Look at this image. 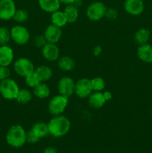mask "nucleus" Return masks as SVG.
Instances as JSON below:
<instances>
[{"label": "nucleus", "mask_w": 152, "mask_h": 153, "mask_svg": "<svg viewBox=\"0 0 152 153\" xmlns=\"http://www.w3.org/2000/svg\"><path fill=\"white\" fill-rule=\"evenodd\" d=\"M69 103V98L66 97L58 94L54 96L49 102L48 111L50 114L53 116L61 115L63 114Z\"/></svg>", "instance_id": "4"}, {"label": "nucleus", "mask_w": 152, "mask_h": 153, "mask_svg": "<svg viewBox=\"0 0 152 153\" xmlns=\"http://www.w3.org/2000/svg\"><path fill=\"white\" fill-rule=\"evenodd\" d=\"M61 2V4H74L75 1L76 0H60Z\"/></svg>", "instance_id": "37"}, {"label": "nucleus", "mask_w": 152, "mask_h": 153, "mask_svg": "<svg viewBox=\"0 0 152 153\" xmlns=\"http://www.w3.org/2000/svg\"><path fill=\"white\" fill-rule=\"evenodd\" d=\"M28 11L25 9L19 8L16 9V12H15L14 15L13 16V19L18 24L25 23L27 20L28 19Z\"/></svg>", "instance_id": "26"}, {"label": "nucleus", "mask_w": 152, "mask_h": 153, "mask_svg": "<svg viewBox=\"0 0 152 153\" xmlns=\"http://www.w3.org/2000/svg\"><path fill=\"white\" fill-rule=\"evenodd\" d=\"M93 92L91 79L88 78H81L75 82V94L80 99H86L89 97Z\"/></svg>", "instance_id": "8"}, {"label": "nucleus", "mask_w": 152, "mask_h": 153, "mask_svg": "<svg viewBox=\"0 0 152 153\" xmlns=\"http://www.w3.org/2000/svg\"><path fill=\"white\" fill-rule=\"evenodd\" d=\"M13 70L18 76L25 78L28 74L35 70L32 61L25 57H20L13 62Z\"/></svg>", "instance_id": "6"}, {"label": "nucleus", "mask_w": 152, "mask_h": 153, "mask_svg": "<svg viewBox=\"0 0 152 153\" xmlns=\"http://www.w3.org/2000/svg\"><path fill=\"white\" fill-rule=\"evenodd\" d=\"M63 13L65 14L68 23H75L78 19V7L75 5L74 4H66L63 10Z\"/></svg>", "instance_id": "19"}, {"label": "nucleus", "mask_w": 152, "mask_h": 153, "mask_svg": "<svg viewBox=\"0 0 152 153\" xmlns=\"http://www.w3.org/2000/svg\"><path fill=\"white\" fill-rule=\"evenodd\" d=\"M38 4L43 11L52 13L59 10L61 2L60 0H38Z\"/></svg>", "instance_id": "17"}, {"label": "nucleus", "mask_w": 152, "mask_h": 153, "mask_svg": "<svg viewBox=\"0 0 152 153\" xmlns=\"http://www.w3.org/2000/svg\"><path fill=\"white\" fill-rule=\"evenodd\" d=\"M103 95H104V99H105L106 102L110 101V100L113 98V94H112V93L110 92V91H104V92L103 93Z\"/></svg>", "instance_id": "35"}, {"label": "nucleus", "mask_w": 152, "mask_h": 153, "mask_svg": "<svg viewBox=\"0 0 152 153\" xmlns=\"http://www.w3.org/2000/svg\"><path fill=\"white\" fill-rule=\"evenodd\" d=\"M47 124L49 134L55 137H63L69 131L71 128L69 119L63 114L54 116Z\"/></svg>", "instance_id": "1"}, {"label": "nucleus", "mask_w": 152, "mask_h": 153, "mask_svg": "<svg viewBox=\"0 0 152 153\" xmlns=\"http://www.w3.org/2000/svg\"><path fill=\"white\" fill-rule=\"evenodd\" d=\"M102 47H101L100 45H97V46H95V47L93 48V49H92V54H93L94 56L97 57V56H99V55H101V53H102Z\"/></svg>", "instance_id": "34"}, {"label": "nucleus", "mask_w": 152, "mask_h": 153, "mask_svg": "<svg viewBox=\"0 0 152 153\" xmlns=\"http://www.w3.org/2000/svg\"><path fill=\"white\" fill-rule=\"evenodd\" d=\"M16 9L13 0H0V19L4 21L13 19Z\"/></svg>", "instance_id": "10"}, {"label": "nucleus", "mask_w": 152, "mask_h": 153, "mask_svg": "<svg viewBox=\"0 0 152 153\" xmlns=\"http://www.w3.org/2000/svg\"><path fill=\"white\" fill-rule=\"evenodd\" d=\"M26 133L25 128L19 124L11 126L6 133V142L11 147H22L26 143Z\"/></svg>", "instance_id": "2"}, {"label": "nucleus", "mask_w": 152, "mask_h": 153, "mask_svg": "<svg viewBox=\"0 0 152 153\" xmlns=\"http://www.w3.org/2000/svg\"><path fill=\"white\" fill-rule=\"evenodd\" d=\"M137 55L139 59L144 63H152V45L148 43L139 45L137 49Z\"/></svg>", "instance_id": "15"}, {"label": "nucleus", "mask_w": 152, "mask_h": 153, "mask_svg": "<svg viewBox=\"0 0 152 153\" xmlns=\"http://www.w3.org/2000/svg\"><path fill=\"white\" fill-rule=\"evenodd\" d=\"M35 73L38 76L41 82H46L52 79L53 76V71L52 68L49 67V66L41 65L39 66L38 67L35 69Z\"/></svg>", "instance_id": "21"}, {"label": "nucleus", "mask_w": 152, "mask_h": 153, "mask_svg": "<svg viewBox=\"0 0 152 153\" xmlns=\"http://www.w3.org/2000/svg\"><path fill=\"white\" fill-rule=\"evenodd\" d=\"M11 40L19 46L25 45L30 40V32L28 28L21 24H17L10 28Z\"/></svg>", "instance_id": "5"}, {"label": "nucleus", "mask_w": 152, "mask_h": 153, "mask_svg": "<svg viewBox=\"0 0 152 153\" xmlns=\"http://www.w3.org/2000/svg\"><path fill=\"white\" fill-rule=\"evenodd\" d=\"M75 82L74 79L69 76H63L60 79L58 84V90L59 94L69 98L75 94Z\"/></svg>", "instance_id": "9"}, {"label": "nucleus", "mask_w": 152, "mask_h": 153, "mask_svg": "<svg viewBox=\"0 0 152 153\" xmlns=\"http://www.w3.org/2000/svg\"><path fill=\"white\" fill-rule=\"evenodd\" d=\"M33 43L36 47L38 49H42L47 43V41L43 34H37L34 37Z\"/></svg>", "instance_id": "30"}, {"label": "nucleus", "mask_w": 152, "mask_h": 153, "mask_svg": "<svg viewBox=\"0 0 152 153\" xmlns=\"http://www.w3.org/2000/svg\"><path fill=\"white\" fill-rule=\"evenodd\" d=\"M32 97L33 94L29 90L26 89V88H22V89H19L17 96H16V100L19 104L25 105L31 102Z\"/></svg>", "instance_id": "25"}, {"label": "nucleus", "mask_w": 152, "mask_h": 153, "mask_svg": "<svg viewBox=\"0 0 152 153\" xmlns=\"http://www.w3.org/2000/svg\"><path fill=\"white\" fill-rule=\"evenodd\" d=\"M92 90L93 91H104L106 86V82L103 78L100 76H96L91 79Z\"/></svg>", "instance_id": "29"}, {"label": "nucleus", "mask_w": 152, "mask_h": 153, "mask_svg": "<svg viewBox=\"0 0 152 153\" xmlns=\"http://www.w3.org/2000/svg\"><path fill=\"white\" fill-rule=\"evenodd\" d=\"M42 153H58V151H57V149L55 147L49 146V147L46 148Z\"/></svg>", "instance_id": "36"}, {"label": "nucleus", "mask_w": 152, "mask_h": 153, "mask_svg": "<svg viewBox=\"0 0 152 153\" xmlns=\"http://www.w3.org/2000/svg\"><path fill=\"white\" fill-rule=\"evenodd\" d=\"M118 16V11L113 7H109V8H107V10H106L105 16L104 17L107 18L109 20H114L117 18Z\"/></svg>", "instance_id": "32"}, {"label": "nucleus", "mask_w": 152, "mask_h": 153, "mask_svg": "<svg viewBox=\"0 0 152 153\" xmlns=\"http://www.w3.org/2000/svg\"><path fill=\"white\" fill-rule=\"evenodd\" d=\"M10 70L9 67L0 66V81L10 78Z\"/></svg>", "instance_id": "31"}, {"label": "nucleus", "mask_w": 152, "mask_h": 153, "mask_svg": "<svg viewBox=\"0 0 152 153\" xmlns=\"http://www.w3.org/2000/svg\"><path fill=\"white\" fill-rule=\"evenodd\" d=\"M19 89L17 82L11 78L0 82V95L5 100H16Z\"/></svg>", "instance_id": "3"}, {"label": "nucleus", "mask_w": 152, "mask_h": 153, "mask_svg": "<svg viewBox=\"0 0 152 153\" xmlns=\"http://www.w3.org/2000/svg\"><path fill=\"white\" fill-rule=\"evenodd\" d=\"M40 140V139L38 138V137H37V136L34 134V133L33 132V131H31V129H30L28 131H27V133H26V142H28V143H32V144H34V143H37V142H38Z\"/></svg>", "instance_id": "33"}, {"label": "nucleus", "mask_w": 152, "mask_h": 153, "mask_svg": "<svg viewBox=\"0 0 152 153\" xmlns=\"http://www.w3.org/2000/svg\"><path fill=\"white\" fill-rule=\"evenodd\" d=\"M62 29L60 27L56 26L53 24L48 25L44 30L43 35L47 43H57L60 41L62 37Z\"/></svg>", "instance_id": "13"}, {"label": "nucleus", "mask_w": 152, "mask_h": 153, "mask_svg": "<svg viewBox=\"0 0 152 153\" xmlns=\"http://www.w3.org/2000/svg\"><path fill=\"white\" fill-rule=\"evenodd\" d=\"M24 79H25V84H26L27 86L29 87V88H34L37 85H39V84L41 82L40 79H39L38 76H37V73H35V71L32 72L31 73L28 74V76H25Z\"/></svg>", "instance_id": "28"}, {"label": "nucleus", "mask_w": 152, "mask_h": 153, "mask_svg": "<svg viewBox=\"0 0 152 153\" xmlns=\"http://www.w3.org/2000/svg\"><path fill=\"white\" fill-rule=\"evenodd\" d=\"M42 50V55L46 61L54 62L59 59L60 58V49L57 43H47L43 48Z\"/></svg>", "instance_id": "12"}, {"label": "nucleus", "mask_w": 152, "mask_h": 153, "mask_svg": "<svg viewBox=\"0 0 152 153\" xmlns=\"http://www.w3.org/2000/svg\"><path fill=\"white\" fill-rule=\"evenodd\" d=\"M123 7L128 14L139 16L144 11L145 4L142 0H125Z\"/></svg>", "instance_id": "11"}, {"label": "nucleus", "mask_w": 152, "mask_h": 153, "mask_svg": "<svg viewBox=\"0 0 152 153\" xmlns=\"http://www.w3.org/2000/svg\"><path fill=\"white\" fill-rule=\"evenodd\" d=\"M0 97H1V95H0Z\"/></svg>", "instance_id": "38"}, {"label": "nucleus", "mask_w": 152, "mask_h": 153, "mask_svg": "<svg viewBox=\"0 0 152 153\" xmlns=\"http://www.w3.org/2000/svg\"><path fill=\"white\" fill-rule=\"evenodd\" d=\"M58 66L63 72H72L76 67V63L72 58L69 56H62L58 60Z\"/></svg>", "instance_id": "18"}, {"label": "nucleus", "mask_w": 152, "mask_h": 153, "mask_svg": "<svg viewBox=\"0 0 152 153\" xmlns=\"http://www.w3.org/2000/svg\"><path fill=\"white\" fill-rule=\"evenodd\" d=\"M10 40V29L6 26H0V46L7 45Z\"/></svg>", "instance_id": "27"}, {"label": "nucleus", "mask_w": 152, "mask_h": 153, "mask_svg": "<svg viewBox=\"0 0 152 153\" xmlns=\"http://www.w3.org/2000/svg\"><path fill=\"white\" fill-rule=\"evenodd\" d=\"M31 131L34 133L38 138L41 139L46 137V135L49 134L48 124L45 122H37L32 126L31 128Z\"/></svg>", "instance_id": "22"}, {"label": "nucleus", "mask_w": 152, "mask_h": 153, "mask_svg": "<svg viewBox=\"0 0 152 153\" xmlns=\"http://www.w3.org/2000/svg\"><path fill=\"white\" fill-rule=\"evenodd\" d=\"M88 103L92 108L99 109L102 108L106 103L103 93L101 91H93L88 97Z\"/></svg>", "instance_id": "16"}, {"label": "nucleus", "mask_w": 152, "mask_h": 153, "mask_svg": "<svg viewBox=\"0 0 152 153\" xmlns=\"http://www.w3.org/2000/svg\"><path fill=\"white\" fill-rule=\"evenodd\" d=\"M51 22L52 24L62 28L68 23L63 11L58 10L51 13Z\"/></svg>", "instance_id": "24"}, {"label": "nucleus", "mask_w": 152, "mask_h": 153, "mask_svg": "<svg viewBox=\"0 0 152 153\" xmlns=\"http://www.w3.org/2000/svg\"><path fill=\"white\" fill-rule=\"evenodd\" d=\"M107 8V7L102 1H93L86 8V15L89 20L94 22L99 21L105 16Z\"/></svg>", "instance_id": "7"}, {"label": "nucleus", "mask_w": 152, "mask_h": 153, "mask_svg": "<svg viewBox=\"0 0 152 153\" xmlns=\"http://www.w3.org/2000/svg\"><path fill=\"white\" fill-rule=\"evenodd\" d=\"M151 38V31L146 28H140L134 34V40L139 45L148 43Z\"/></svg>", "instance_id": "20"}, {"label": "nucleus", "mask_w": 152, "mask_h": 153, "mask_svg": "<svg viewBox=\"0 0 152 153\" xmlns=\"http://www.w3.org/2000/svg\"><path fill=\"white\" fill-rule=\"evenodd\" d=\"M33 94L40 100L47 99L51 94L50 88L45 82H40L34 88Z\"/></svg>", "instance_id": "23"}, {"label": "nucleus", "mask_w": 152, "mask_h": 153, "mask_svg": "<svg viewBox=\"0 0 152 153\" xmlns=\"http://www.w3.org/2000/svg\"><path fill=\"white\" fill-rule=\"evenodd\" d=\"M14 58L13 50L8 45L0 46V66L9 67Z\"/></svg>", "instance_id": "14"}]
</instances>
